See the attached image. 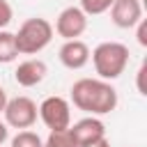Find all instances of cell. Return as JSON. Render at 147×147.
<instances>
[{
  "label": "cell",
  "mask_w": 147,
  "mask_h": 147,
  "mask_svg": "<svg viewBox=\"0 0 147 147\" xmlns=\"http://www.w3.org/2000/svg\"><path fill=\"white\" fill-rule=\"evenodd\" d=\"M113 2H115V0H80V9H83L87 16H99V14L108 11Z\"/></svg>",
  "instance_id": "14"
},
{
  "label": "cell",
  "mask_w": 147,
  "mask_h": 147,
  "mask_svg": "<svg viewBox=\"0 0 147 147\" xmlns=\"http://www.w3.org/2000/svg\"><path fill=\"white\" fill-rule=\"evenodd\" d=\"M110 18L117 28H136L138 21H142V5L140 0H115L110 5Z\"/></svg>",
  "instance_id": "7"
},
{
  "label": "cell",
  "mask_w": 147,
  "mask_h": 147,
  "mask_svg": "<svg viewBox=\"0 0 147 147\" xmlns=\"http://www.w3.org/2000/svg\"><path fill=\"white\" fill-rule=\"evenodd\" d=\"M138 44L147 46V23L145 21H138Z\"/></svg>",
  "instance_id": "16"
},
{
  "label": "cell",
  "mask_w": 147,
  "mask_h": 147,
  "mask_svg": "<svg viewBox=\"0 0 147 147\" xmlns=\"http://www.w3.org/2000/svg\"><path fill=\"white\" fill-rule=\"evenodd\" d=\"M14 18V9L7 0H0V30H5Z\"/></svg>",
  "instance_id": "15"
},
{
  "label": "cell",
  "mask_w": 147,
  "mask_h": 147,
  "mask_svg": "<svg viewBox=\"0 0 147 147\" xmlns=\"http://www.w3.org/2000/svg\"><path fill=\"white\" fill-rule=\"evenodd\" d=\"M60 62L67 69H83L90 62V46L80 39H67L60 46Z\"/></svg>",
  "instance_id": "9"
},
{
  "label": "cell",
  "mask_w": 147,
  "mask_h": 147,
  "mask_svg": "<svg viewBox=\"0 0 147 147\" xmlns=\"http://www.w3.org/2000/svg\"><path fill=\"white\" fill-rule=\"evenodd\" d=\"M16 57H18V48H16L14 32L0 30V64H9Z\"/></svg>",
  "instance_id": "11"
},
{
  "label": "cell",
  "mask_w": 147,
  "mask_h": 147,
  "mask_svg": "<svg viewBox=\"0 0 147 147\" xmlns=\"http://www.w3.org/2000/svg\"><path fill=\"white\" fill-rule=\"evenodd\" d=\"M94 69L99 74V78L103 80H115L124 74L126 64H129V46L119 44V41H101L92 53H90Z\"/></svg>",
  "instance_id": "2"
},
{
  "label": "cell",
  "mask_w": 147,
  "mask_h": 147,
  "mask_svg": "<svg viewBox=\"0 0 147 147\" xmlns=\"http://www.w3.org/2000/svg\"><path fill=\"white\" fill-rule=\"evenodd\" d=\"M71 101L87 115H108L117 108V90L103 78H80L71 85Z\"/></svg>",
  "instance_id": "1"
},
{
  "label": "cell",
  "mask_w": 147,
  "mask_h": 147,
  "mask_svg": "<svg viewBox=\"0 0 147 147\" xmlns=\"http://www.w3.org/2000/svg\"><path fill=\"white\" fill-rule=\"evenodd\" d=\"M83 147H110V142H108V138H101V140L87 142V145H83Z\"/></svg>",
  "instance_id": "17"
},
{
  "label": "cell",
  "mask_w": 147,
  "mask_h": 147,
  "mask_svg": "<svg viewBox=\"0 0 147 147\" xmlns=\"http://www.w3.org/2000/svg\"><path fill=\"white\" fill-rule=\"evenodd\" d=\"M46 74H48L46 62L44 60H37V57H30V60H25V62H21L16 67L14 78H16V83L21 87H34V85H39L46 78Z\"/></svg>",
  "instance_id": "10"
},
{
  "label": "cell",
  "mask_w": 147,
  "mask_h": 147,
  "mask_svg": "<svg viewBox=\"0 0 147 147\" xmlns=\"http://www.w3.org/2000/svg\"><path fill=\"white\" fill-rule=\"evenodd\" d=\"M16 39V48H18V55H37L39 51H44L51 39H53V25L41 18V16H34V18H28L21 23L18 32L14 34Z\"/></svg>",
  "instance_id": "3"
},
{
  "label": "cell",
  "mask_w": 147,
  "mask_h": 147,
  "mask_svg": "<svg viewBox=\"0 0 147 147\" xmlns=\"http://www.w3.org/2000/svg\"><path fill=\"white\" fill-rule=\"evenodd\" d=\"M142 76H145V64H142V67L138 69V90H140V92L145 94V87H142Z\"/></svg>",
  "instance_id": "19"
},
{
  "label": "cell",
  "mask_w": 147,
  "mask_h": 147,
  "mask_svg": "<svg viewBox=\"0 0 147 147\" xmlns=\"http://www.w3.org/2000/svg\"><path fill=\"white\" fill-rule=\"evenodd\" d=\"M69 133H71V138L76 140V145L83 147V145H87V142H94V140L106 138V126H103V122H101L99 117L90 115V117L78 119L74 126H69Z\"/></svg>",
  "instance_id": "8"
},
{
  "label": "cell",
  "mask_w": 147,
  "mask_h": 147,
  "mask_svg": "<svg viewBox=\"0 0 147 147\" xmlns=\"http://www.w3.org/2000/svg\"><path fill=\"white\" fill-rule=\"evenodd\" d=\"M37 115L51 131H62L71 126V106L64 96H46L37 106Z\"/></svg>",
  "instance_id": "4"
},
{
  "label": "cell",
  "mask_w": 147,
  "mask_h": 147,
  "mask_svg": "<svg viewBox=\"0 0 147 147\" xmlns=\"http://www.w3.org/2000/svg\"><path fill=\"white\" fill-rule=\"evenodd\" d=\"M87 30V14L80 7H67L60 11L55 21V32L67 41V39H78Z\"/></svg>",
  "instance_id": "6"
},
{
  "label": "cell",
  "mask_w": 147,
  "mask_h": 147,
  "mask_svg": "<svg viewBox=\"0 0 147 147\" xmlns=\"http://www.w3.org/2000/svg\"><path fill=\"white\" fill-rule=\"evenodd\" d=\"M5 103H7V92H5L2 87H0V113L5 110Z\"/></svg>",
  "instance_id": "20"
},
{
  "label": "cell",
  "mask_w": 147,
  "mask_h": 147,
  "mask_svg": "<svg viewBox=\"0 0 147 147\" xmlns=\"http://www.w3.org/2000/svg\"><path fill=\"white\" fill-rule=\"evenodd\" d=\"M9 138V129H7V124H2L0 122V147H2V142Z\"/></svg>",
  "instance_id": "18"
},
{
  "label": "cell",
  "mask_w": 147,
  "mask_h": 147,
  "mask_svg": "<svg viewBox=\"0 0 147 147\" xmlns=\"http://www.w3.org/2000/svg\"><path fill=\"white\" fill-rule=\"evenodd\" d=\"M11 147H44V140L28 129H21L14 138H11Z\"/></svg>",
  "instance_id": "13"
},
{
  "label": "cell",
  "mask_w": 147,
  "mask_h": 147,
  "mask_svg": "<svg viewBox=\"0 0 147 147\" xmlns=\"http://www.w3.org/2000/svg\"><path fill=\"white\" fill-rule=\"evenodd\" d=\"M44 147H78V145L71 138L69 129H62V131H51L48 138L44 140Z\"/></svg>",
  "instance_id": "12"
},
{
  "label": "cell",
  "mask_w": 147,
  "mask_h": 147,
  "mask_svg": "<svg viewBox=\"0 0 147 147\" xmlns=\"http://www.w3.org/2000/svg\"><path fill=\"white\" fill-rule=\"evenodd\" d=\"M5 122L11 129H30L37 122V103L30 96H14L5 103Z\"/></svg>",
  "instance_id": "5"
}]
</instances>
